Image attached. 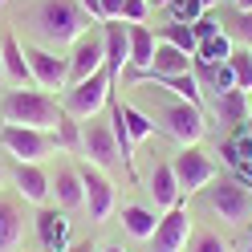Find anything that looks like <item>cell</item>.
Segmentation results:
<instances>
[{"instance_id": "32", "label": "cell", "mask_w": 252, "mask_h": 252, "mask_svg": "<svg viewBox=\"0 0 252 252\" xmlns=\"http://www.w3.org/2000/svg\"><path fill=\"white\" fill-rule=\"evenodd\" d=\"M228 65H232V73H236V90H252V49H236L232 57H228Z\"/></svg>"}, {"instance_id": "39", "label": "cell", "mask_w": 252, "mask_h": 252, "mask_svg": "<svg viewBox=\"0 0 252 252\" xmlns=\"http://www.w3.org/2000/svg\"><path fill=\"white\" fill-rule=\"evenodd\" d=\"M232 179L240 183V187H252V163H244V167H236V171H232Z\"/></svg>"}, {"instance_id": "46", "label": "cell", "mask_w": 252, "mask_h": 252, "mask_svg": "<svg viewBox=\"0 0 252 252\" xmlns=\"http://www.w3.org/2000/svg\"><path fill=\"white\" fill-rule=\"evenodd\" d=\"M248 252H252V244H248Z\"/></svg>"}, {"instance_id": "6", "label": "cell", "mask_w": 252, "mask_h": 252, "mask_svg": "<svg viewBox=\"0 0 252 252\" xmlns=\"http://www.w3.org/2000/svg\"><path fill=\"white\" fill-rule=\"evenodd\" d=\"M208 203L220 220H228V224H244L252 216V191L240 187L232 175H216L208 183Z\"/></svg>"}, {"instance_id": "4", "label": "cell", "mask_w": 252, "mask_h": 252, "mask_svg": "<svg viewBox=\"0 0 252 252\" xmlns=\"http://www.w3.org/2000/svg\"><path fill=\"white\" fill-rule=\"evenodd\" d=\"M110 98H114V77L102 69V73H94V77H86V82H77L61 94V110L77 122H90L110 106Z\"/></svg>"}, {"instance_id": "15", "label": "cell", "mask_w": 252, "mask_h": 252, "mask_svg": "<svg viewBox=\"0 0 252 252\" xmlns=\"http://www.w3.org/2000/svg\"><path fill=\"white\" fill-rule=\"evenodd\" d=\"M191 61L195 57H187L183 49H175V45H167L159 41L155 45V57H151V65L138 73V82H155V77H175V73H191Z\"/></svg>"}, {"instance_id": "14", "label": "cell", "mask_w": 252, "mask_h": 252, "mask_svg": "<svg viewBox=\"0 0 252 252\" xmlns=\"http://www.w3.org/2000/svg\"><path fill=\"white\" fill-rule=\"evenodd\" d=\"M102 41H106V73L122 77V69L130 65V37H126V21H102Z\"/></svg>"}, {"instance_id": "31", "label": "cell", "mask_w": 252, "mask_h": 252, "mask_svg": "<svg viewBox=\"0 0 252 252\" xmlns=\"http://www.w3.org/2000/svg\"><path fill=\"white\" fill-rule=\"evenodd\" d=\"M53 138H57V147H61V151H77V155H82V122H77V118L65 114V118L57 122Z\"/></svg>"}, {"instance_id": "27", "label": "cell", "mask_w": 252, "mask_h": 252, "mask_svg": "<svg viewBox=\"0 0 252 252\" xmlns=\"http://www.w3.org/2000/svg\"><path fill=\"white\" fill-rule=\"evenodd\" d=\"M220 155H224V163H228L232 171L244 167V163H252V134H248V126H236V134L220 147Z\"/></svg>"}, {"instance_id": "41", "label": "cell", "mask_w": 252, "mask_h": 252, "mask_svg": "<svg viewBox=\"0 0 252 252\" xmlns=\"http://www.w3.org/2000/svg\"><path fill=\"white\" fill-rule=\"evenodd\" d=\"M236 4V12H252V0H232Z\"/></svg>"}, {"instance_id": "26", "label": "cell", "mask_w": 252, "mask_h": 252, "mask_svg": "<svg viewBox=\"0 0 252 252\" xmlns=\"http://www.w3.org/2000/svg\"><path fill=\"white\" fill-rule=\"evenodd\" d=\"M118 110H122V122H126V130H130V138L134 143H147V138H155V118L147 114V110H138V106H130V102H118Z\"/></svg>"}, {"instance_id": "29", "label": "cell", "mask_w": 252, "mask_h": 252, "mask_svg": "<svg viewBox=\"0 0 252 252\" xmlns=\"http://www.w3.org/2000/svg\"><path fill=\"white\" fill-rule=\"evenodd\" d=\"M159 41H167V45H175V49H183L187 57H195L199 53V41H195V33H191V25H163L159 29Z\"/></svg>"}, {"instance_id": "8", "label": "cell", "mask_w": 252, "mask_h": 252, "mask_svg": "<svg viewBox=\"0 0 252 252\" xmlns=\"http://www.w3.org/2000/svg\"><path fill=\"white\" fill-rule=\"evenodd\" d=\"M171 171H175V179L183 187V195H191V191H203L216 175H220V167L208 151H199V147H183L175 159H171Z\"/></svg>"}, {"instance_id": "23", "label": "cell", "mask_w": 252, "mask_h": 252, "mask_svg": "<svg viewBox=\"0 0 252 252\" xmlns=\"http://www.w3.org/2000/svg\"><path fill=\"white\" fill-rule=\"evenodd\" d=\"M126 37H130V69L143 73V69L151 65V57H155V45H159V37H155L147 25H126Z\"/></svg>"}, {"instance_id": "19", "label": "cell", "mask_w": 252, "mask_h": 252, "mask_svg": "<svg viewBox=\"0 0 252 252\" xmlns=\"http://www.w3.org/2000/svg\"><path fill=\"white\" fill-rule=\"evenodd\" d=\"M147 191H151L155 203H159V208H167V212L183 199V187H179V179H175V171H171V163H155L151 179H147Z\"/></svg>"}, {"instance_id": "40", "label": "cell", "mask_w": 252, "mask_h": 252, "mask_svg": "<svg viewBox=\"0 0 252 252\" xmlns=\"http://www.w3.org/2000/svg\"><path fill=\"white\" fill-rule=\"evenodd\" d=\"M65 252H98V248H94V244H90V240H82V244H69V248H65Z\"/></svg>"}, {"instance_id": "11", "label": "cell", "mask_w": 252, "mask_h": 252, "mask_svg": "<svg viewBox=\"0 0 252 252\" xmlns=\"http://www.w3.org/2000/svg\"><path fill=\"white\" fill-rule=\"evenodd\" d=\"M102 69H106V41H102V33H94V29H90V33L73 45V53H69V86L86 82V77L102 73Z\"/></svg>"}, {"instance_id": "34", "label": "cell", "mask_w": 252, "mask_h": 252, "mask_svg": "<svg viewBox=\"0 0 252 252\" xmlns=\"http://www.w3.org/2000/svg\"><path fill=\"white\" fill-rule=\"evenodd\" d=\"M151 17V0H122V21L126 25H143Z\"/></svg>"}, {"instance_id": "10", "label": "cell", "mask_w": 252, "mask_h": 252, "mask_svg": "<svg viewBox=\"0 0 252 252\" xmlns=\"http://www.w3.org/2000/svg\"><path fill=\"white\" fill-rule=\"evenodd\" d=\"M77 171H82V183H86V208H90V220H110V216H114V208H118L114 183H110L106 171L94 167V163H82Z\"/></svg>"}, {"instance_id": "43", "label": "cell", "mask_w": 252, "mask_h": 252, "mask_svg": "<svg viewBox=\"0 0 252 252\" xmlns=\"http://www.w3.org/2000/svg\"><path fill=\"white\" fill-rule=\"evenodd\" d=\"M98 252H126V248H118V244H106V248H98Z\"/></svg>"}, {"instance_id": "21", "label": "cell", "mask_w": 252, "mask_h": 252, "mask_svg": "<svg viewBox=\"0 0 252 252\" xmlns=\"http://www.w3.org/2000/svg\"><path fill=\"white\" fill-rule=\"evenodd\" d=\"M212 114L224 122V126H244L248 122V114H252V106H248V94L244 90H228V94H220V98L212 102Z\"/></svg>"}, {"instance_id": "9", "label": "cell", "mask_w": 252, "mask_h": 252, "mask_svg": "<svg viewBox=\"0 0 252 252\" xmlns=\"http://www.w3.org/2000/svg\"><path fill=\"white\" fill-rule=\"evenodd\" d=\"M25 57H29V69H33L37 90H45V94H53V90L65 94V86H69V57H57L53 49H37V45H29Z\"/></svg>"}, {"instance_id": "13", "label": "cell", "mask_w": 252, "mask_h": 252, "mask_svg": "<svg viewBox=\"0 0 252 252\" xmlns=\"http://www.w3.org/2000/svg\"><path fill=\"white\" fill-rule=\"evenodd\" d=\"M12 183H17L21 199L37 203V208H45L53 195V183H49V171H45L41 163H17V171H12Z\"/></svg>"}, {"instance_id": "44", "label": "cell", "mask_w": 252, "mask_h": 252, "mask_svg": "<svg viewBox=\"0 0 252 252\" xmlns=\"http://www.w3.org/2000/svg\"><path fill=\"white\" fill-rule=\"evenodd\" d=\"M244 126H248V134H252V114H248V122H244Z\"/></svg>"}, {"instance_id": "45", "label": "cell", "mask_w": 252, "mask_h": 252, "mask_svg": "<svg viewBox=\"0 0 252 252\" xmlns=\"http://www.w3.org/2000/svg\"><path fill=\"white\" fill-rule=\"evenodd\" d=\"M0 187H4V167H0Z\"/></svg>"}, {"instance_id": "25", "label": "cell", "mask_w": 252, "mask_h": 252, "mask_svg": "<svg viewBox=\"0 0 252 252\" xmlns=\"http://www.w3.org/2000/svg\"><path fill=\"white\" fill-rule=\"evenodd\" d=\"M195 77H199V86H203V90H212V98H220V94L236 90V73H232L228 61H224V65H195Z\"/></svg>"}, {"instance_id": "18", "label": "cell", "mask_w": 252, "mask_h": 252, "mask_svg": "<svg viewBox=\"0 0 252 252\" xmlns=\"http://www.w3.org/2000/svg\"><path fill=\"white\" fill-rule=\"evenodd\" d=\"M0 49H4V73H8V82L21 86V90H37L33 69H29V57H25V45L12 33H4V37H0Z\"/></svg>"}, {"instance_id": "28", "label": "cell", "mask_w": 252, "mask_h": 252, "mask_svg": "<svg viewBox=\"0 0 252 252\" xmlns=\"http://www.w3.org/2000/svg\"><path fill=\"white\" fill-rule=\"evenodd\" d=\"M236 53V41L228 33H216L212 41H203L199 45V53H195V65H224V61Z\"/></svg>"}, {"instance_id": "17", "label": "cell", "mask_w": 252, "mask_h": 252, "mask_svg": "<svg viewBox=\"0 0 252 252\" xmlns=\"http://www.w3.org/2000/svg\"><path fill=\"white\" fill-rule=\"evenodd\" d=\"M69 224L73 220L57 208H41L37 212V232H41V244L45 252H65L69 248Z\"/></svg>"}, {"instance_id": "33", "label": "cell", "mask_w": 252, "mask_h": 252, "mask_svg": "<svg viewBox=\"0 0 252 252\" xmlns=\"http://www.w3.org/2000/svg\"><path fill=\"white\" fill-rule=\"evenodd\" d=\"M224 33H228L232 41H240L244 49H252V12H236V17L228 21Z\"/></svg>"}, {"instance_id": "7", "label": "cell", "mask_w": 252, "mask_h": 252, "mask_svg": "<svg viewBox=\"0 0 252 252\" xmlns=\"http://www.w3.org/2000/svg\"><path fill=\"white\" fill-rule=\"evenodd\" d=\"M82 155H86V163L94 167H118L122 163V151H118V138H114V126H110V118H90L82 126Z\"/></svg>"}, {"instance_id": "47", "label": "cell", "mask_w": 252, "mask_h": 252, "mask_svg": "<svg viewBox=\"0 0 252 252\" xmlns=\"http://www.w3.org/2000/svg\"><path fill=\"white\" fill-rule=\"evenodd\" d=\"M0 4H4V0H0Z\"/></svg>"}, {"instance_id": "16", "label": "cell", "mask_w": 252, "mask_h": 252, "mask_svg": "<svg viewBox=\"0 0 252 252\" xmlns=\"http://www.w3.org/2000/svg\"><path fill=\"white\" fill-rule=\"evenodd\" d=\"M49 183H53V199H57L61 212L86 208V183H82L77 167H57V175H49Z\"/></svg>"}, {"instance_id": "22", "label": "cell", "mask_w": 252, "mask_h": 252, "mask_svg": "<svg viewBox=\"0 0 252 252\" xmlns=\"http://www.w3.org/2000/svg\"><path fill=\"white\" fill-rule=\"evenodd\" d=\"M118 220H122V232H126V236H134V240H151L155 228H159L155 212L143 208V203H126V208L118 212Z\"/></svg>"}, {"instance_id": "3", "label": "cell", "mask_w": 252, "mask_h": 252, "mask_svg": "<svg viewBox=\"0 0 252 252\" xmlns=\"http://www.w3.org/2000/svg\"><path fill=\"white\" fill-rule=\"evenodd\" d=\"M155 126L163 134H171L179 147H199V138L208 134V118H203V106L183 102V98H159L155 102Z\"/></svg>"}, {"instance_id": "5", "label": "cell", "mask_w": 252, "mask_h": 252, "mask_svg": "<svg viewBox=\"0 0 252 252\" xmlns=\"http://www.w3.org/2000/svg\"><path fill=\"white\" fill-rule=\"evenodd\" d=\"M0 147H4L17 163H45L57 151V138L49 130H33V126H8L0 130Z\"/></svg>"}, {"instance_id": "35", "label": "cell", "mask_w": 252, "mask_h": 252, "mask_svg": "<svg viewBox=\"0 0 252 252\" xmlns=\"http://www.w3.org/2000/svg\"><path fill=\"white\" fill-rule=\"evenodd\" d=\"M191 33H195V41L203 45V41H212L216 33H224V29H220V21L212 17V12H203V17H199V21L191 25Z\"/></svg>"}, {"instance_id": "24", "label": "cell", "mask_w": 252, "mask_h": 252, "mask_svg": "<svg viewBox=\"0 0 252 252\" xmlns=\"http://www.w3.org/2000/svg\"><path fill=\"white\" fill-rule=\"evenodd\" d=\"M155 86L167 90L171 98H183V102H203V86H199V77L195 73H175V77H155Z\"/></svg>"}, {"instance_id": "12", "label": "cell", "mask_w": 252, "mask_h": 252, "mask_svg": "<svg viewBox=\"0 0 252 252\" xmlns=\"http://www.w3.org/2000/svg\"><path fill=\"white\" fill-rule=\"evenodd\" d=\"M187 240H191V216H187L183 203H175L159 220V228L151 236V248L155 252H187Z\"/></svg>"}, {"instance_id": "42", "label": "cell", "mask_w": 252, "mask_h": 252, "mask_svg": "<svg viewBox=\"0 0 252 252\" xmlns=\"http://www.w3.org/2000/svg\"><path fill=\"white\" fill-rule=\"evenodd\" d=\"M0 82H8V73H4V49H0Z\"/></svg>"}, {"instance_id": "2", "label": "cell", "mask_w": 252, "mask_h": 252, "mask_svg": "<svg viewBox=\"0 0 252 252\" xmlns=\"http://www.w3.org/2000/svg\"><path fill=\"white\" fill-rule=\"evenodd\" d=\"M33 29L49 45H77L90 33V17L73 0H41L37 12H33Z\"/></svg>"}, {"instance_id": "1", "label": "cell", "mask_w": 252, "mask_h": 252, "mask_svg": "<svg viewBox=\"0 0 252 252\" xmlns=\"http://www.w3.org/2000/svg\"><path fill=\"white\" fill-rule=\"evenodd\" d=\"M0 118L8 126H33V130H57V122L65 118L57 94H45V90H8L0 98Z\"/></svg>"}, {"instance_id": "37", "label": "cell", "mask_w": 252, "mask_h": 252, "mask_svg": "<svg viewBox=\"0 0 252 252\" xmlns=\"http://www.w3.org/2000/svg\"><path fill=\"white\" fill-rule=\"evenodd\" d=\"M102 21H122V0H102Z\"/></svg>"}, {"instance_id": "20", "label": "cell", "mask_w": 252, "mask_h": 252, "mask_svg": "<svg viewBox=\"0 0 252 252\" xmlns=\"http://www.w3.org/2000/svg\"><path fill=\"white\" fill-rule=\"evenodd\" d=\"M25 244V212L21 203L0 199V252H17Z\"/></svg>"}, {"instance_id": "38", "label": "cell", "mask_w": 252, "mask_h": 252, "mask_svg": "<svg viewBox=\"0 0 252 252\" xmlns=\"http://www.w3.org/2000/svg\"><path fill=\"white\" fill-rule=\"evenodd\" d=\"M77 8H82L90 21H102V0H77Z\"/></svg>"}, {"instance_id": "36", "label": "cell", "mask_w": 252, "mask_h": 252, "mask_svg": "<svg viewBox=\"0 0 252 252\" xmlns=\"http://www.w3.org/2000/svg\"><path fill=\"white\" fill-rule=\"evenodd\" d=\"M191 252H228V240H220L216 232H199L191 240Z\"/></svg>"}, {"instance_id": "30", "label": "cell", "mask_w": 252, "mask_h": 252, "mask_svg": "<svg viewBox=\"0 0 252 252\" xmlns=\"http://www.w3.org/2000/svg\"><path fill=\"white\" fill-rule=\"evenodd\" d=\"M208 8H212V0H171V21L175 25H195Z\"/></svg>"}]
</instances>
